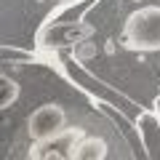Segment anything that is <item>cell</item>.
Segmentation results:
<instances>
[{"label": "cell", "instance_id": "6da1fadb", "mask_svg": "<svg viewBox=\"0 0 160 160\" xmlns=\"http://www.w3.org/2000/svg\"><path fill=\"white\" fill-rule=\"evenodd\" d=\"M123 46L128 51H160V6H142L126 19Z\"/></svg>", "mask_w": 160, "mask_h": 160}, {"label": "cell", "instance_id": "7a4b0ae2", "mask_svg": "<svg viewBox=\"0 0 160 160\" xmlns=\"http://www.w3.org/2000/svg\"><path fill=\"white\" fill-rule=\"evenodd\" d=\"M27 133L32 139L35 149H40L43 144L62 139L67 133V112L59 104H43L27 118Z\"/></svg>", "mask_w": 160, "mask_h": 160}, {"label": "cell", "instance_id": "3957f363", "mask_svg": "<svg viewBox=\"0 0 160 160\" xmlns=\"http://www.w3.org/2000/svg\"><path fill=\"white\" fill-rule=\"evenodd\" d=\"M104 158H107V144L99 136H80L67 149V160H104Z\"/></svg>", "mask_w": 160, "mask_h": 160}, {"label": "cell", "instance_id": "277c9868", "mask_svg": "<svg viewBox=\"0 0 160 160\" xmlns=\"http://www.w3.org/2000/svg\"><path fill=\"white\" fill-rule=\"evenodd\" d=\"M16 96H19V86H16V80L6 78V75H0V109L11 107V104L16 102Z\"/></svg>", "mask_w": 160, "mask_h": 160}, {"label": "cell", "instance_id": "5b68a950", "mask_svg": "<svg viewBox=\"0 0 160 160\" xmlns=\"http://www.w3.org/2000/svg\"><path fill=\"white\" fill-rule=\"evenodd\" d=\"M32 160H67V152H62V149H48L46 155H32Z\"/></svg>", "mask_w": 160, "mask_h": 160}]
</instances>
